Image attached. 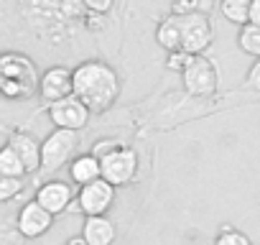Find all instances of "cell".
Returning a JSON list of instances; mask_svg holds the SVG:
<instances>
[{"label": "cell", "mask_w": 260, "mask_h": 245, "mask_svg": "<svg viewBox=\"0 0 260 245\" xmlns=\"http://www.w3.org/2000/svg\"><path fill=\"white\" fill-rule=\"evenodd\" d=\"M120 77L107 62L87 59L72 69V95L89 112H107L120 100Z\"/></svg>", "instance_id": "cell-1"}, {"label": "cell", "mask_w": 260, "mask_h": 245, "mask_svg": "<svg viewBox=\"0 0 260 245\" xmlns=\"http://www.w3.org/2000/svg\"><path fill=\"white\" fill-rule=\"evenodd\" d=\"M39 92V69L21 51L0 54V95L6 100H28Z\"/></svg>", "instance_id": "cell-2"}, {"label": "cell", "mask_w": 260, "mask_h": 245, "mask_svg": "<svg viewBox=\"0 0 260 245\" xmlns=\"http://www.w3.org/2000/svg\"><path fill=\"white\" fill-rule=\"evenodd\" d=\"M77 143H79V133L54 128V131L41 141V166H39V171H44V174L59 171L64 164H69V159H72Z\"/></svg>", "instance_id": "cell-3"}, {"label": "cell", "mask_w": 260, "mask_h": 245, "mask_svg": "<svg viewBox=\"0 0 260 245\" xmlns=\"http://www.w3.org/2000/svg\"><path fill=\"white\" fill-rule=\"evenodd\" d=\"M138 169H141L138 154L130 146H120L115 154H110V156H105L100 161V176L107 184H112L115 189L133 184L136 176H138Z\"/></svg>", "instance_id": "cell-4"}, {"label": "cell", "mask_w": 260, "mask_h": 245, "mask_svg": "<svg viewBox=\"0 0 260 245\" xmlns=\"http://www.w3.org/2000/svg\"><path fill=\"white\" fill-rule=\"evenodd\" d=\"M181 82L191 97H212L217 92L219 74H217V67L212 59H207L204 54H197V56H191L189 67L181 72Z\"/></svg>", "instance_id": "cell-5"}, {"label": "cell", "mask_w": 260, "mask_h": 245, "mask_svg": "<svg viewBox=\"0 0 260 245\" xmlns=\"http://www.w3.org/2000/svg\"><path fill=\"white\" fill-rule=\"evenodd\" d=\"M115 194H117V189L100 176L97 181L84 184V187L77 189V194H74V209L82 212L84 217L107 215L112 209V204H115Z\"/></svg>", "instance_id": "cell-6"}, {"label": "cell", "mask_w": 260, "mask_h": 245, "mask_svg": "<svg viewBox=\"0 0 260 245\" xmlns=\"http://www.w3.org/2000/svg\"><path fill=\"white\" fill-rule=\"evenodd\" d=\"M179 26H181V51L197 56V54H204L212 46L214 31H212L209 16L189 13V16L179 18Z\"/></svg>", "instance_id": "cell-7"}, {"label": "cell", "mask_w": 260, "mask_h": 245, "mask_svg": "<svg viewBox=\"0 0 260 245\" xmlns=\"http://www.w3.org/2000/svg\"><path fill=\"white\" fill-rule=\"evenodd\" d=\"M74 194H77V192H74L72 181H64V179H49V181H44V184L36 189L34 202L41 204L49 215L59 217V215H64V212L72 209V204H74Z\"/></svg>", "instance_id": "cell-8"}, {"label": "cell", "mask_w": 260, "mask_h": 245, "mask_svg": "<svg viewBox=\"0 0 260 245\" xmlns=\"http://www.w3.org/2000/svg\"><path fill=\"white\" fill-rule=\"evenodd\" d=\"M89 110L74 97H64V100H56L49 105V120L54 122V128H61V131H74L79 133L82 128H87L89 122Z\"/></svg>", "instance_id": "cell-9"}, {"label": "cell", "mask_w": 260, "mask_h": 245, "mask_svg": "<svg viewBox=\"0 0 260 245\" xmlns=\"http://www.w3.org/2000/svg\"><path fill=\"white\" fill-rule=\"evenodd\" d=\"M54 215H49L41 204H36L34 199L31 202H26L23 207H21V212H18V217H16V227H18V232L23 235V237H28V240H36V237H41V235H46L51 227H54Z\"/></svg>", "instance_id": "cell-10"}, {"label": "cell", "mask_w": 260, "mask_h": 245, "mask_svg": "<svg viewBox=\"0 0 260 245\" xmlns=\"http://www.w3.org/2000/svg\"><path fill=\"white\" fill-rule=\"evenodd\" d=\"M39 95L46 102H56L72 95V69L69 67H49L39 77Z\"/></svg>", "instance_id": "cell-11"}, {"label": "cell", "mask_w": 260, "mask_h": 245, "mask_svg": "<svg viewBox=\"0 0 260 245\" xmlns=\"http://www.w3.org/2000/svg\"><path fill=\"white\" fill-rule=\"evenodd\" d=\"M8 146H11V148L16 151V156L21 159L26 174L39 171V166H41V143H39V138H34V136L26 133V131H13L11 138H8Z\"/></svg>", "instance_id": "cell-12"}, {"label": "cell", "mask_w": 260, "mask_h": 245, "mask_svg": "<svg viewBox=\"0 0 260 245\" xmlns=\"http://www.w3.org/2000/svg\"><path fill=\"white\" fill-rule=\"evenodd\" d=\"M82 237L87 245H112L117 237L115 222L107 215H97V217H84L82 225Z\"/></svg>", "instance_id": "cell-13"}, {"label": "cell", "mask_w": 260, "mask_h": 245, "mask_svg": "<svg viewBox=\"0 0 260 245\" xmlns=\"http://www.w3.org/2000/svg\"><path fill=\"white\" fill-rule=\"evenodd\" d=\"M69 179L77 187H84V184L97 181L100 179V159H94L92 154H79L69 164Z\"/></svg>", "instance_id": "cell-14"}, {"label": "cell", "mask_w": 260, "mask_h": 245, "mask_svg": "<svg viewBox=\"0 0 260 245\" xmlns=\"http://www.w3.org/2000/svg\"><path fill=\"white\" fill-rule=\"evenodd\" d=\"M156 44L166 51H176L181 49V26H179V16H169L166 21L158 23L156 28Z\"/></svg>", "instance_id": "cell-15"}, {"label": "cell", "mask_w": 260, "mask_h": 245, "mask_svg": "<svg viewBox=\"0 0 260 245\" xmlns=\"http://www.w3.org/2000/svg\"><path fill=\"white\" fill-rule=\"evenodd\" d=\"M237 46H240L247 56L260 59V26H252V23L240 26V34H237Z\"/></svg>", "instance_id": "cell-16"}, {"label": "cell", "mask_w": 260, "mask_h": 245, "mask_svg": "<svg viewBox=\"0 0 260 245\" xmlns=\"http://www.w3.org/2000/svg\"><path fill=\"white\" fill-rule=\"evenodd\" d=\"M219 11H222V16L230 23L245 26L247 23V13H250V0H219Z\"/></svg>", "instance_id": "cell-17"}, {"label": "cell", "mask_w": 260, "mask_h": 245, "mask_svg": "<svg viewBox=\"0 0 260 245\" xmlns=\"http://www.w3.org/2000/svg\"><path fill=\"white\" fill-rule=\"evenodd\" d=\"M0 176H18V179L26 176V169H23L21 159L16 156V151L8 143L0 148Z\"/></svg>", "instance_id": "cell-18"}, {"label": "cell", "mask_w": 260, "mask_h": 245, "mask_svg": "<svg viewBox=\"0 0 260 245\" xmlns=\"http://www.w3.org/2000/svg\"><path fill=\"white\" fill-rule=\"evenodd\" d=\"M23 192V179L18 176H0V202H13Z\"/></svg>", "instance_id": "cell-19"}, {"label": "cell", "mask_w": 260, "mask_h": 245, "mask_svg": "<svg viewBox=\"0 0 260 245\" xmlns=\"http://www.w3.org/2000/svg\"><path fill=\"white\" fill-rule=\"evenodd\" d=\"M212 245H252V242H250V237H247L245 232H240V230H235V227H224V230L214 237Z\"/></svg>", "instance_id": "cell-20"}, {"label": "cell", "mask_w": 260, "mask_h": 245, "mask_svg": "<svg viewBox=\"0 0 260 245\" xmlns=\"http://www.w3.org/2000/svg\"><path fill=\"white\" fill-rule=\"evenodd\" d=\"M120 146H122V143H120L117 138H100V141H94V143H92V151H89V154H92L94 159H100V161H102L105 156L115 154Z\"/></svg>", "instance_id": "cell-21"}, {"label": "cell", "mask_w": 260, "mask_h": 245, "mask_svg": "<svg viewBox=\"0 0 260 245\" xmlns=\"http://www.w3.org/2000/svg\"><path fill=\"white\" fill-rule=\"evenodd\" d=\"M189 62H191V54H186V51L176 49V51H169V56H166V69H171V72L181 74V72L189 67Z\"/></svg>", "instance_id": "cell-22"}, {"label": "cell", "mask_w": 260, "mask_h": 245, "mask_svg": "<svg viewBox=\"0 0 260 245\" xmlns=\"http://www.w3.org/2000/svg\"><path fill=\"white\" fill-rule=\"evenodd\" d=\"M84 3V8L87 11H92V13H107V11H112V6H115V0H82Z\"/></svg>", "instance_id": "cell-23"}, {"label": "cell", "mask_w": 260, "mask_h": 245, "mask_svg": "<svg viewBox=\"0 0 260 245\" xmlns=\"http://www.w3.org/2000/svg\"><path fill=\"white\" fill-rule=\"evenodd\" d=\"M247 87L250 89H255V92H260V59H255L252 62V67H250V72H247Z\"/></svg>", "instance_id": "cell-24"}, {"label": "cell", "mask_w": 260, "mask_h": 245, "mask_svg": "<svg viewBox=\"0 0 260 245\" xmlns=\"http://www.w3.org/2000/svg\"><path fill=\"white\" fill-rule=\"evenodd\" d=\"M214 8H217V0H191V11H194V13L209 16Z\"/></svg>", "instance_id": "cell-25"}, {"label": "cell", "mask_w": 260, "mask_h": 245, "mask_svg": "<svg viewBox=\"0 0 260 245\" xmlns=\"http://www.w3.org/2000/svg\"><path fill=\"white\" fill-rule=\"evenodd\" d=\"M189 13H194L191 11V0H174V6H171V16H189Z\"/></svg>", "instance_id": "cell-26"}, {"label": "cell", "mask_w": 260, "mask_h": 245, "mask_svg": "<svg viewBox=\"0 0 260 245\" xmlns=\"http://www.w3.org/2000/svg\"><path fill=\"white\" fill-rule=\"evenodd\" d=\"M247 23L260 26V0H250V13H247Z\"/></svg>", "instance_id": "cell-27"}, {"label": "cell", "mask_w": 260, "mask_h": 245, "mask_svg": "<svg viewBox=\"0 0 260 245\" xmlns=\"http://www.w3.org/2000/svg\"><path fill=\"white\" fill-rule=\"evenodd\" d=\"M64 245H87V242H84V237H82V235H72Z\"/></svg>", "instance_id": "cell-28"}]
</instances>
